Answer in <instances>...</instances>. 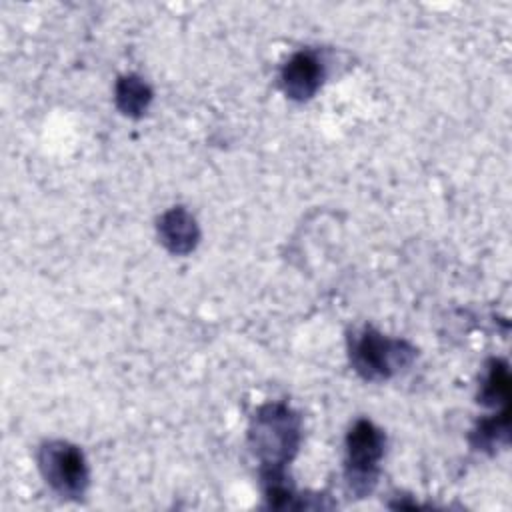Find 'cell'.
I'll use <instances>...</instances> for the list:
<instances>
[{"mask_svg":"<svg viewBox=\"0 0 512 512\" xmlns=\"http://www.w3.org/2000/svg\"><path fill=\"white\" fill-rule=\"evenodd\" d=\"M158 236L172 254H188L196 248L200 230L194 216L186 208L176 206L160 216Z\"/></svg>","mask_w":512,"mask_h":512,"instance_id":"6","label":"cell"},{"mask_svg":"<svg viewBox=\"0 0 512 512\" xmlns=\"http://www.w3.org/2000/svg\"><path fill=\"white\" fill-rule=\"evenodd\" d=\"M480 402L484 406H508L510 400V372L508 364L492 358L486 366V376L480 388Z\"/></svg>","mask_w":512,"mask_h":512,"instance_id":"8","label":"cell"},{"mask_svg":"<svg viewBox=\"0 0 512 512\" xmlns=\"http://www.w3.org/2000/svg\"><path fill=\"white\" fill-rule=\"evenodd\" d=\"M416 350L406 340H394L366 326L350 338V362L366 380H386L410 366Z\"/></svg>","mask_w":512,"mask_h":512,"instance_id":"2","label":"cell"},{"mask_svg":"<svg viewBox=\"0 0 512 512\" xmlns=\"http://www.w3.org/2000/svg\"><path fill=\"white\" fill-rule=\"evenodd\" d=\"M38 466L50 488L62 498H80L90 480L82 450L66 440L44 442L38 450Z\"/></svg>","mask_w":512,"mask_h":512,"instance_id":"4","label":"cell"},{"mask_svg":"<svg viewBox=\"0 0 512 512\" xmlns=\"http://www.w3.org/2000/svg\"><path fill=\"white\" fill-rule=\"evenodd\" d=\"M248 436L262 462V480L282 478L284 466L300 446V418L286 404H266L254 414Z\"/></svg>","mask_w":512,"mask_h":512,"instance_id":"1","label":"cell"},{"mask_svg":"<svg viewBox=\"0 0 512 512\" xmlns=\"http://www.w3.org/2000/svg\"><path fill=\"white\" fill-rule=\"evenodd\" d=\"M322 78H324L322 60L310 50H300L292 54L282 66V74H280V82L286 96L298 102L310 100L318 92Z\"/></svg>","mask_w":512,"mask_h":512,"instance_id":"5","label":"cell"},{"mask_svg":"<svg viewBox=\"0 0 512 512\" xmlns=\"http://www.w3.org/2000/svg\"><path fill=\"white\" fill-rule=\"evenodd\" d=\"M384 434L370 420H358L346 436V480L356 496L376 486L378 462L384 456Z\"/></svg>","mask_w":512,"mask_h":512,"instance_id":"3","label":"cell"},{"mask_svg":"<svg viewBox=\"0 0 512 512\" xmlns=\"http://www.w3.org/2000/svg\"><path fill=\"white\" fill-rule=\"evenodd\" d=\"M508 432H510V408H504L492 418H484L482 422H478V426L470 434V440H472V446L478 450H492L508 444Z\"/></svg>","mask_w":512,"mask_h":512,"instance_id":"9","label":"cell"},{"mask_svg":"<svg viewBox=\"0 0 512 512\" xmlns=\"http://www.w3.org/2000/svg\"><path fill=\"white\" fill-rule=\"evenodd\" d=\"M114 100L122 114L130 118H140L150 102H152V88L136 74L120 76L114 88Z\"/></svg>","mask_w":512,"mask_h":512,"instance_id":"7","label":"cell"}]
</instances>
